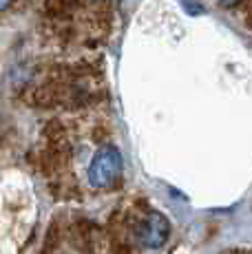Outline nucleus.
I'll list each match as a JSON object with an SVG mask.
<instances>
[{"instance_id": "1", "label": "nucleus", "mask_w": 252, "mask_h": 254, "mask_svg": "<svg viewBox=\"0 0 252 254\" xmlns=\"http://www.w3.org/2000/svg\"><path fill=\"white\" fill-rule=\"evenodd\" d=\"M120 175H122V153L115 146H102L95 150V155L91 157L89 170H86V179H89L91 188H111L118 182Z\"/></svg>"}, {"instance_id": "2", "label": "nucleus", "mask_w": 252, "mask_h": 254, "mask_svg": "<svg viewBox=\"0 0 252 254\" xmlns=\"http://www.w3.org/2000/svg\"><path fill=\"white\" fill-rule=\"evenodd\" d=\"M168 232H171V223L157 210H151L146 217H142V221L137 223V241L144 248H159L166 243Z\"/></svg>"}, {"instance_id": "3", "label": "nucleus", "mask_w": 252, "mask_h": 254, "mask_svg": "<svg viewBox=\"0 0 252 254\" xmlns=\"http://www.w3.org/2000/svg\"><path fill=\"white\" fill-rule=\"evenodd\" d=\"M237 2H239V0H219V4H224V7H235Z\"/></svg>"}, {"instance_id": "4", "label": "nucleus", "mask_w": 252, "mask_h": 254, "mask_svg": "<svg viewBox=\"0 0 252 254\" xmlns=\"http://www.w3.org/2000/svg\"><path fill=\"white\" fill-rule=\"evenodd\" d=\"M11 2H13V0H0V11H4V9H7Z\"/></svg>"}]
</instances>
